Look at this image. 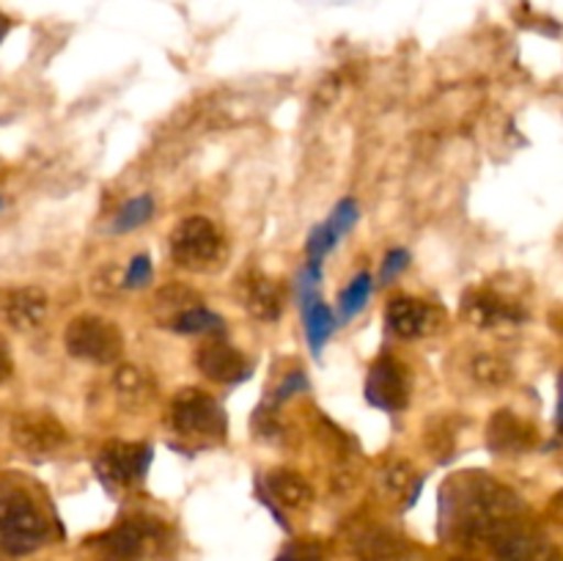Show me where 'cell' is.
Returning a JSON list of instances; mask_svg holds the SVG:
<instances>
[{
	"instance_id": "6da1fadb",
	"label": "cell",
	"mask_w": 563,
	"mask_h": 561,
	"mask_svg": "<svg viewBox=\"0 0 563 561\" xmlns=\"http://www.w3.org/2000/svg\"><path fill=\"white\" fill-rule=\"evenodd\" d=\"M520 495L487 473L451 476L440 493V528L445 537L465 542H493L498 534L520 522Z\"/></svg>"
},
{
	"instance_id": "7a4b0ae2",
	"label": "cell",
	"mask_w": 563,
	"mask_h": 561,
	"mask_svg": "<svg viewBox=\"0 0 563 561\" xmlns=\"http://www.w3.org/2000/svg\"><path fill=\"white\" fill-rule=\"evenodd\" d=\"M53 537V522L42 512V506L20 490L0 493V553L27 556Z\"/></svg>"
},
{
	"instance_id": "3957f363",
	"label": "cell",
	"mask_w": 563,
	"mask_h": 561,
	"mask_svg": "<svg viewBox=\"0 0 563 561\" xmlns=\"http://www.w3.org/2000/svg\"><path fill=\"white\" fill-rule=\"evenodd\" d=\"M168 424L176 435L198 443H218L225 438V413L209 394L198 388H185L174 396Z\"/></svg>"
},
{
	"instance_id": "277c9868",
	"label": "cell",
	"mask_w": 563,
	"mask_h": 561,
	"mask_svg": "<svg viewBox=\"0 0 563 561\" xmlns=\"http://www.w3.org/2000/svg\"><path fill=\"white\" fill-rule=\"evenodd\" d=\"M170 256L185 270H212L223 262L225 245L218 226L201 215H190L170 231Z\"/></svg>"
},
{
	"instance_id": "5b68a950",
	"label": "cell",
	"mask_w": 563,
	"mask_h": 561,
	"mask_svg": "<svg viewBox=\"0 0 563 561\" xmlns=\"http://www.w3.org/2000/svg\"><path fill=\"white\" fill-rule=\"evenodd\" d=\"M64 344L71 358L102 363V366L119 361L121 350H124V339H121V330L115 328V322L97 317V314H80V317L71 319L66 324Z\"/></svg>"
},
{
	"instance_id": "8992f818",
	"label": "cell",
	"mask_w": 563,
	"mask_h": 561,
	"mask_svg": "<svg viewBox=\"0 0 563 561\" xmlns=\"http://www.w3.org/2000/svg\"><path fill=\"white\" fill-rule=\"evenodd\" d=\"M154 460L152 446L146 443H124V440H110L97 454V473L110 487H130L146 476L148 465Z\"/></svg>"
},
{
	"instance_id": "52a82bcc",
	"label": "cell",
	"mask_w": 563,
	"mask_h": 561,
	"mask_svg": "<svg viewBox=\"0 0 563 561\" xmlns=\"http://www.w3.org/2000/svg\"><path fill=\"white\" fill-rule=\"evenodd\" d=\"M366 399L379 410H405L410 405V377L394 355H383L372 363L366 377Z\"/></svg>"
},
{
	"instance_id": "ba28073f",
	"label": "cell",
	"mask_w": 563,
	"mask_h": 561,
	"mask_svg": "<svg viewBox=\"0 0 563 561\" xmlns=\"http://www.w3.org/2000/svg\"><path fill=\"white\" fill-rule=\"evenodd\" d=\"M385 322L399 339H423L443 328L445 311L418 297H396L385 308Z\"/></svg>"
},
{
	"instance_id": "9c48e42d",
	"label": "cell",
	"mask_w": 563,
	"mask_h": 561,
	"mask_svg": "<svg viewBox=\"0 0 563 561\" xmlns=\"http://www.w3.org/2000/svg\"><path fill=\"white\" fill-rule=\"evenodd\" d=\"M11 438H14V443L20 446L25 454L47 457L55 454V451L69 440V435H66L64 424L55 416H49V413L27 410L20 413V416L11 421Z\"/></svg>"
},
{
	"instance_id": "30bf717a",
	"label": "cell",
	"mask_w": 563,
	"mask_h": 561,
	"mask_svg": "<svg viewBox=\"0 0 563 561\" xmlns=\"http://www.w3.org/2000/svg\"><path fill=\"white\" fill-rule=\"evenodd\" d=\"M495 561H559L553 542L533 528L515 522L493 539Z\"/></svg>"
},
{
	"instance_id": "8fae6325",
	"label": "cell",
	"mask_w": 563,
	"mask_h": 561,
	"mask_svg": "<svg viewBox=\"0 0 563 561\" xmlns=\"http://www.w3.org/2000/svg\"><path fill=\"white\" fill-rule=\"evenodd\" d=\"M462 311L476 328H498V324H517L526 319V311L517 308V302L506 300L493 289H471L465 292Z\"/></svg>"
},
{
	"instance_id": "7c38bea8",
	"label": "cell",
	"mask_w": 563,
	"mask_h": 561,
	"mask_svg": "<svg viewBox=\"0 0 563 561\" xmlns=\"http://www.w3.org/2000/svg\"><path fill=\"white\" fill-rule=\"evenodd\" d=\"M537 443V429L531 421L515 416L511 410H498L487 427V446L495 454L517 457L526 454Z\"/></svg>"
},
{
	"instance_id": "4fadbf2b",
	"label": "cell",
	"mask_w": 563,
	"mask_h": 561,
	"mask_svg": "<svg viewBox=\"0 0 563 561\" xmlns=\"http://www.w3.org/2000/svg\"><path fill=\"white\" fill-rule=\"evenodd\" d=\"M198 369H201L203 377L214 380V383H242V380L251 377V363L245 361L240 350H234L225 341H212V344H203L196 355Z\"/></svg>"
},
{
	"instance_id": "5bb4252c",
	"label": "cell",
	"mask_w": 563,
	"mask_h": 561,
	"mask_svg": "<svg viewBox=\"0 0 563 561\" xmlns=\"http://www.w3.org/2000/svg\"><path fill=\"white\" fill-rule=\"evenodd\" d=\"M0 314H3V319L14 330H33L47 317V295L38 286H22V289L3 292Z\"/></svg>"
},
{
	"instance_id": "9a60e30c",
	"label": "cell",
	"mask_w": 563,
	"mask_h": 561,
	"mask_svg": "<svg viewBox=\"0 0 563 561\" xmlns=\"http://www.w3.org/2000/svg\"><path fill=\"white\" fill-rule=\"evenodd\" d=\"M242 297H245V308L262 322H275L284 311V292L275 280L267 275H251L242 284Z\"/></svg>"
},
{
	"instance_id": "2e32d148",
	"label": "cell",
	"mask_w": 563,
	"mask_h": 561,
	"mask_svg": "<svg viewBox=\"0 0 563 561\" xmlns=\"http://www.w3.org/2000/svg\"><path fill=\"white\" fill-rule=\"evenodd\" d=\"M302 311H306V336H308V341H311L313 355H319L324 346V341L333 336L339 319H335V314L330 311L328 302H322L319 297H311V300L302 302Z\"/></svg>"
},
{
	"instance_id": "e0dca14e",
	"label": "cell",
	"mask_w": 563,
	"mask_h": 561,
	"mask_svg": "<svg viewBox=\"0 0 563 561\" xmlns=\"http://www.w3.org/2000/svg\"><path fill=\"white\" fill-rule=\"evenodd\" d=\"M152 537V528L148 526H141L137 520H126L124 526H119L115 531L108 534V550L115 556V559H137V556L143 553V548H146V539Z\"/></svg>"
},
{
	"instance_id": "ac0fdd59",
	"label": "cell",
	"mask_w": 563,
	"mask_h": 561,
	"mask_svg": "<svg viewBox=\"0 0 563 561\" xmlns=\"http://www.w3.org/2000/svg\"><path fill=\"white\" fill-rule=\"evenodd\" d=\"M264 487L267 493L278 501L280 506H302L311 501V487L306 484V479L297 476L291 471H275L264 479Z\"/></svg>"
},
{
	"instance_id": "d6986e66",
	"label": "cell",
	"mask_w": 563,
	"mask_h": 561,
	"mask_svg": "<svg viewBox=\"0 0 563 561\" xmlns=\"http://www.w3.org/2000/svg\"><path fill=\"white\" fill-rule=\"evenodd\" d=\"M176 333L185 336H207V333H223V317H218L214 311L203 306H192L187 311H181L174 322L168 324Z\"/></svg>"
},
{
	"instance_id": "ffe728a7",
	"label": "cell",
	"mask_w": 563,
	"mask_h": 561,
	"mask_svg": "<svg viewBox=\"0 0 563 561\" xmlns=\"http://www.w3.org/2000/svg\"><path fill=\"white\" fill-rule=\"evenodd\" d=\"M372 273H357L355 278L350 280V286H346L344 292H341L339 297V322H350V319H355L357 314L366 308L368 297H372Z\"/></svg>"
},
{
	"instance_id": "44dd1931",
	"label": "cell",
	"mask_w": 563,
	"mask_h": 561,
	"mask_svg": "<svg viewBox=\"0 0 563 561\" xmlns=\"http://www.w3.org/2000/svg\"><path fill=\"white\" fill-rule=\"evenodd\" d=\"M154 215V201L152 196H135L124 204V207L115 212L113 231L115 234H126V231H135L137 226L148 223Z\"/></svg>"
},
{
	"instance_id": "7402d4cb",
	"label": "cell",
	"mask_w": 563,
	"mask_h": 561,
	"mask_svg": "<svg viewBox=\"0 0 563 561\" xmlns=\"http://www.w3.org/2000/svg\"><path fill=\"white\" fill-rule=\"evenodd\" d=\"M473 374H476V380L482 385H489V388H498V385L509 383L511 369H509V363L500 361V358L478 355L476 361H473Z\"/></svg>"
},
{
	"instance_id": "603a6c76",
	"label": "cell",
	"mask_w": 563,
	"mask_h": 561,
	"mask_svg": "<svg viewBox=\"0 0 563 561\" xmlns=\"http://www.w3.org/2000/svg\"><path fill=\"white\" fill-rule=\"evenodd\" d=\"M339 240H341V234L333 229V223H330V220L319 223L317 229L308 234V242H306L308 258H311V262H322V258L328 256L335 245H339Z\"/></svg>"
},
{
	"instance_id": "cb8c5ba5",
	"label": "cell",
	"mask_w": 563,
	"mask_h": 561,
	"mask_svg": "<svg viewBox=\"0 0 563 561\" xmlns=\"http://www.w3.org/2000/svg\"><path fill=\"white\" fill-rule=\"evenodd\" d=\"M152 280V258L146 253H137L135 258H130V267L124 273V286L126 289H141Z\"/></svg>"
},
{
	"instance_id": "d4e9b609",
	"label": "cell",
	"mask_w": 563,
	"mask_h": 561,
	"mask_svg": "<svg viewBox=\"0 0 563 561\" xmlns=\"http://www.w3.org/2000/svg\"><path fill=\"white\" fill-rule=\"evenodd\" d=\"M330 223H333V229L339 231L341 237L346 234V231L352 229V226H355V220H357V204L352 201V198H344V201H339L335 204V209L333 212H330Z\"/></svg>"
},
{
	"instance_id": "484cf974",
	"label": "cell",
	"mask_w": 563,
	"mask_h": 561,
	"mask_svg": "<svg viewBox=\"0 0 563 561\" xmlns=\"http://www.w3.org/2000/svg\"><path fill=\"white\" fill-rule=\"evenodd\" d=\"M407 264H410V253H407L405 248H396V251H390L388 256H385L383 270H379V278H383V284H390V280H394L396 275L407 267Z\"/></svg>"
},
{
	"instance_id": "4316f807",
	"label": "cell",
	"mask_w": 563,
	"mask_h": 561,
	"mask_svg": "<svg viewBox=\"0 0 563 561\" xmlns=\"http://www.w3.org/2000/svg\"><path fill=\"white\" fill-rule=\"evenodd\" d=\"M115 388H119V394H130V396L143 394L141 372H137L135 366H121L119 372H115Z\"/></svg>"
},
{
	"instance_id": "83f0119b",
	"label": "cell",
	"mask_w": 563,
	"mask_h": 561,
	"mask_svg": "<svg viewBox=\"0 0 563 561\" xmlns=\"http://www.w3.org/2000/svg\"><path fill=\"white\" fill-rule=\"evenodd\" d=\"M300 391H308V377L302 372H291L289 377L278 385V391H275V402L291 399V396L300 394Z\"/></svg>"
},
{
	"instance_id": "f1b7e54d",
	"label": "cell",
	"mask_w": 563,
	"mask_h": 561,
	"mask_svg": "<svg viewBox=\"0 0 563 561\" xmlns=\"http://www.w3.org/2000/svg\"><path fill=\"white\" fill-rule=\"evenodd\" d=\"M11 374H14V358H11L9 341L0 336V383H5Z\"/></svg>"
},
{
	"instance_id": "f546056e",
	"label": "cell",
	"mask_w": 563,
	"mask_h": 561,
	"mask_svg": "<svg viewBox=\"0 0 563 561\" xmlns=\"http://www.w3.org/2000/svg\"><path fill=\"white\" fill-rule=\"evenodd\" d=\"M559 418H563V372L559 377V410H555V421H559Z\"/></svg>"
},
{
	"instance_id": "4dcf8cb0",
	"label": "cell",
	"mask_w": 563,
	"mask_h": 561,
	"mask_svg": "<svg viewBox=\"0 0 563 561\" xmlns=\"http://www.w3.org/2000/svg\"><path fill=\"white\" fill-rule=\"evenodd\" d=\"M11 31V22H9V16L5 14H0V42H3L5 38V33Z\"/></svg>"
},
{
	"instance_id": "1f68e13d",
	"label": "cell",
	"mask_w": 563,
	"mask_h": 561,
	"mask_svg": "<svg viewBox=\"0 0 563 561\" xmlns=\"http://www.w3.org/2000/svg\"><path fill=\"white\" fill-rule=\"evenodd\" d=\"M278 561H317V559H308V556H295V553H286V556H280Z\"/></svg>"
},
{
	"instance_id": "d6a6232c",
	"label": "cell",
	"mask_w": 563,
	"mask_h": 561,
	"mask_svg": "<svg viewBox=\"0 0 563 561\" xmlns=\"http://www.w3.org/2000/svg\"><path fill=\"white\" fill-rule=\"evenodd\" d=\"M555 424H559V432H561V438H563V418H559V421H555Z\"/></svg>"
},
{
	"instance_id": "836d02e7",
	"label": "cell",
	"mask_w": 563,
	"mask_h": 561,
	"mask_svg": "<svg viewBox=\"0 0 563 561\" xmlns=\"http://www.w3.org/2000/svg\"><path fill=\"white\" fill-rule=\"evenodd\" d=\"M0 209H3V198H0Z\"/></svg>"
}]
</instances>
